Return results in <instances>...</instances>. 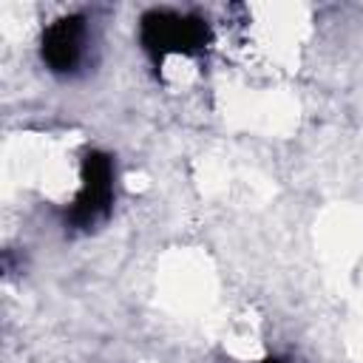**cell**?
Returning a JSON list of instances; mask_svg holds the SVG:
<instances>
[{
  "label": "cell",
  "mask_w": 363,
  "mask_h": 363,
  "mask_svg": "<svg viewBox=\"0 0 363 363\" xmlns=\"http://www.w3.org/2000/svg\"><path fill=\"white\" fill-rule=\"evenodd\" d=\"M210 26L196 14L150 9L139 20V43L159 68L167 57H199L210 45Z\"/></svg>",
  "instance_id": "6da1fadb"
},
{
  "label": "cell",
  "mask_w": 363,
  "mask_h": 363,
  "mask_svg": "<svg viewBox=\"0 0 363 363\" xmlns=\"http://www.w3.org/2000/svg\"><path fill=\"white\" fill-rule=\"evenodd\" d=\"M113 159L102 150H88L79 164V193L65 210V227L94 230L113 210Z\"/></svg>",
  "instance_id": "7a4b0ae2"
},
{
  "label": "cell",
  "mask_w": 363,
  "mask_h": 363,
  "mask_svg": "<svg viewBox=\"0 0 363 363\" xmlns=\"http://www.w3.org/2000/svg\"><path fill=\"white\" fill-rule=\"evenodd\" d=\"M85 45H88V23H85V17L82 14L57 17L54 23L45 26V31L40 37L43 65L57 77H68L82 65Z\"/></svg>",
  "instance_id": "3957f363"
},
{
  "label": "cell",
  "mask_w": 363,
  "mask_h": 363,
  "mask_svg": "<svg viewBox=\"0 0 363 363\" xmlns=\"http://www.w3.org/2000/svg\"><path fill=\"white\" fill-rule=\"evenodd\" d=\"M258 363H286V360H281V357H264V360H258Z\"/></svg>",
  "instance_id": "277c9868"
}]
</instances>
